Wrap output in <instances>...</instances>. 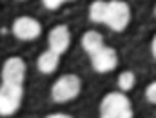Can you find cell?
Wrapping results in <instances>:
<instances>
[{
    "instance_id": "6da1fadb",
    "label": "cell",
    "mask_w": 156,
    "mask_h": 118,
    "mask_svg": "<svg viewBox=\"0 0 156 118\" xmlns=\"http://www.w3.org/2000/svg\"><path fill=\"white\" fill-rule=\"evenodd\" d=\"M100 118H133L131 100L123 91L109 93L100 102Z\"/></svg>"
},
{
    "instance_id": "7a4b0ae2",
    "label": "cell",
    "mask_w": 156,
    "mask_h": 118,
    "mask_svg": "<svg viewBox=\"0 0 156 118\" xmlns=\"http://www.w3.org/2000/svg\"><path fill=\"white\" fill-rule=\"evenodd\" d=\"M82 89V80L78 78L76 75H64L56 80L51 87V96L55 102L64 104L69 100H75L80 95Z\"/></svg>"
},
{
    "instance_id": "3957f363",
    "label": "cell",
    "mask_w": 156,
    "mask_h": 118,
    "mask_svg": "<svg viewBox=\"0 0 156 118\" xmlns=\"http://www.w3.org/2000/svg\"><path fill=\"white\" fill-rule=\"evenodd\" d=\"M131 22V7L127 2L113 0L107 4V15H105V26L113 31H123Z\"/></svg>"
},
{
    "instance_id": "277c9868",
    "label": "cell",
    "mask_w": 156,
    "mask_h": 118,
    "mask_svg": "<svg viewBox=\"0 0 156 118\" xmlns=\"http://www.w3.org/2000/svg\"><path fill=\"white\" fill-rule=\"evenodd\" d=\"M22 96H24L22 85L2 84L0 85V115L2 116L15 115L22 104Z\"/></svg>"
},
{
    "instance_id": "5b68a950",
    "label": "cell",
    "mask_w": 156,
    "mask_h": 118,
    "mask_svg": "<svg viewBox=\"0 0 156 118\" xmlns=\"http://www.w3.org/2000/svg\"><path fill=\"white\" fill-rule=\"evenodd\" d=\"M24 80H26V62L20 56L7 58L2 67V84L22 85Z\"/></svg>"
},
{
    "instance_id": "8992f818",
    "label": "cell",
    "mask_w": 156,
    "mask_h": 118,
    "mask_svg": "<svg viewBox=\"0 0 156 118\" xmlns=\"http://www.w3.org/2000/svg\"><path fill=\"white\" fill-rule=\"evenodd\" d=\"M13 35L18 40H24V42H29V40H35L40 37L42 33V26H40L38 20L31 18V16H20L13 22V27H11Z\"/></svg>"
},
{
    "instance_id": "52a82bcc",
    "label": "cell",
    "mask_w": 156,
    "mask_h": 118,
    "mask_svg": "<svg viewBox=\"0 0 156 118\" xmlns=\"http://www.w3.org/2000/svg\"><path fill=\"white\" fill-rule=\"evenodd\" d=\"M91 64H93V69L96 73L113 71L118 66V55L113 47H102L96 55L91 56Z\"/></svg>"
},
{
    "instance_id": "ba28073f",
    "label": "cell",
    "mask_w": 156,
    "mask_h": 118,
    "mask_svg": "<svg viewBox=\"0 0 156 118\" xmlns=\"http://www.w3.org/2000/svg\"><path fill=\"white\" fill-rule=\"evenodd\" d=\"M69 44H71V33H69V27L60 24V26H55L53 31L49 33V49L55 51L56 55H62L69 49Z\"/></svg>"
},
{
    "instance_id": "9c48e42d",
    "label": "cell",
    "mask_w": 156,
    "mask_h": 118,
    "mask_svg": "<svg viewBox=\"0 0 156 118\" xmlns=\"http://www.w3.org/2000/svg\"><path fill=\"white\" fill-rule=\"evenodd\" d=\"M58 56H60V55H56V53L51 51V49L44 51V53L38 56V62H37L40 73H44V75L55 73V71L58 69V64H60V58H58Z\"/></svg>"
},
{
    "instance_id": "30bf717a",
    "label": "cell",
    "mask_w": 156,
    "mask_h": 118,
    "mask_svg": "<svg viewBox=\"0 0 156 118\" xmlns=\"http://www.w3.org/2000/svg\"><path fill=\"white\" fill-rule=\"evenodd\" d=\"M82 47H83V51L89 56H93V55H96L104 47V37L98 31H87L82 37Z\"/></svg>"
},
{
    "instance_id": "8fae6325",
    "label": "cell",
    "mask_w": 156,
    "mask_h": 118,
    "mask_svg": "<svg viewBox=\"0 0 156 118\" xmlns=\"http://www.w3.org/2000/svg\"><path fill=\"white\" fill-rule=\"evenodd\" d=\"M105 15H107V2H93L89 7V18L94 24H105Z\"/></svg>"
},
{
    "instance_id": "7c38bea8",
    "label": "cell",
    "mask_w": 156,
    "mask_h": 118,
    "mask_svg": "<svg viewBox=\"0 0 156 118\" xmlns=\"http://www.w3.org/2000/svg\"><path fill=\"white\" fill-rule=\"evenodd\" d=\"M134 84H136V77H134L133 71H123V73L118 77V89L123 91V93L129 91V89H133Z\"/></svg>"
},
{
    "instance_id": "4fadbf2b",
    "label": "cell",
    "mask_w": 156,
    "mask_h": 118,
    "mask_svg": "<svg viewBox=\"0 0 156 118\" xmlns=\"http://www.w3.org/2000/svg\"><path fill=\"white\" fill-rule=\"evenodd\" d=\"M145 98H147V102H151V104L156 105V82H151L145 87Z\"/></svg>"
},
{
    "instance_id": "5bb4252c",
    "label": "cell",
    "mask_w": 156,
    "mask_h": 118,
    "mask_svg": "<svg viewBox=\"0 0 156 118\" xmlns=\"http://www.w3.org/2000/svg\"><path fill=\"white\" fill-rule=\"evenodd\" d=\"M42 4H44L47 9L55 11V9H58V7H62V4H66V0H42Z\"/></svg>"
},
{
    "instance_id": "9a60e30c",
    "label": "cell",
    "mask_w": 156,
    "mask_h": 118,
    "mask_svg": "<svg viewBox=\"0 0 156 118\" xmlns=\"http://www.w3.org/2000/svg\"><path fill=\"white\" fill-rule=\"evenodd\" d=\"M47 118H71L69 115H64V113H55V115H49Z\"/></svg>"
},
{
    "instance_id": "2e32d148",
    "label": "cell",
    "mask_w": 156,
    "mask_h": 118,
    "mask_svg": "<svg viewBox=\"0 0 156 118\" xmlns=\"http://www.w3.org/2000/svg\"><path fill=\"white\" fill-rule=\"evenodd\" d=\"M151 51H153V56L156 58V37L153 38V44H151Z\"/></svg>"
},
{
    "instance_id": "e0dca14e",
    "label": "cell",
    "mask_w": 156,
    "mask_h": 118,
    "mask_svg": "<svg viewBox=\"0 0 156 118\" xmlns=\"http://www.w3.org/2000/svg\"><path fill=\"white\" fill-rule=\"evenodd\" d=\"M66 2H73V0H66Z\"/></svg>"
},
{
    "instance_id": "ac0fdd59",
    "label": "cell",
    "mask_w": 156,
    "mask_h": 118,
    "mask_svg": "<svg viewBox=\"0 0 156 118\" xmlns=\"http://www.w3.org/2000/svg\"><path fill=\"white\" fill-rule=\"evenodd\" d=\"M154 15H156V7H154Z\"/></svg>"
}]
</instances>
